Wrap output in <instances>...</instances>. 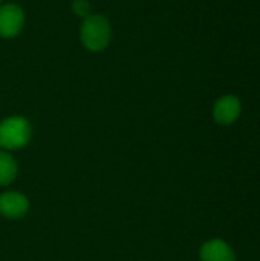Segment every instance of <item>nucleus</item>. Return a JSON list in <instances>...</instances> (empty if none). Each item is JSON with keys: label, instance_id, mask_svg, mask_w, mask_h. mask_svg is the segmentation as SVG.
I'll use <instances>...</instances> for the list:
<instances>
[{"label": "nucleus", "instance_id": "nucleus-4", "mask_svg": "<svg viewBox=\"0 0 260 261\" xmlns=\"http://www.w3.org/2000/svg\"><path fill=\"white\" fill-rule=\"evenodd\" d=\"M29 211V200L17 191L0 194V216L6 219H21Z\"/></svg>", "mask_w": 260, "mask_h": 261}, {"label": "nucleus", "instance_id": "nucleus-6", "mask_svg": "<svg viewBox=\"0 0 260 261\" xmlns=\"http://www.w3.org/2000/svg\"><path fill=\"white\" fill-rule=\"evenodd\" d=\"M201 261H236L233 249L222 240H210L201 248Z\"/></svg>", "mask_w": 260, "mask_h": 261}, {"label": "nucleus", "instance_id": "nucleus-3", "mask_svg": "<svg viewBox=\"0 0 260 261\" xmlns=\"http://www.w3.org/2000/svg\"><path fill=\"white\" fill-rule=\"evenodd\" d=\"M25 24V14L18 5L8 3L0 6V37L12 38L20 34Z\"/></svg>", "mask_w": 260, "mask_h": 261}, {"label": "nucleus", "instance_id": "nucleus-5", "mask_svg": "<svg viewBox=\"0 0 260 261\" xmlns=\"http://www.w3.org/2000/svg\"><path fill=\"white\" fill-rule=\"evenodd\" d=\"M239 115H241V101L233 95H225L215 104L213 116L216 122L222 125L233 124L239 118Z\"/></svg>", "mask_w": 260, "mask_h": 261}, {"label": "nucleus", "instance_id": "nucleus-1", "mask_svg": "<svg viewBox=\"0 0 260 261\" xmlns=\"http://www.w3.org/2000/svg\"><path fill=\"white\" fill-rule=\"evenodd\" d=\"M80 38L86 49L92 52L103 50L104 47H107L112 38V28L109 20L104 15L90 14L84 18L81 24Z\"/></svg>", "mask_w": 260, "mask_h": 261}, {"label": "nucleus", "instance_id": "nucleus-2", "mask_svg": "<svg viewBox=\"0 0 260 261\" xmlns=\"http://www.w3.org/2000/svg\"><path fill=\"white\" fill-rule=\"evenodd\" d=\"M32 135V128L28 119L21 116H11L0 122V148L18 150L23 148Z\"/></svg>", "mask_w": 260, "mask_h": 261}, {"label": "nucleus", "instance_id": "nucleus-7", "mask_svg": "<svg viewBox=\"0 0 260 261\" xmlns=\"http://www.w3.org/2000/svg\"><path fill=\"white\" fill-rule=\"evenodd\" d=\"M17 171L18 167L14 156L6 150H0V185L6 187L12 184L17 177Z\"/></svg>", "mask_w": 260, "mask_h": 261}, {"label": "nucleus", "instance_id": "nucleus-8", "mask_svg": "<svg viewBox=\"0 0 260 261\" xmlns=\"http://www.w3.org/2000/svg\"><path fill=\"white\" fill-rule=\"evenodd\" d=\"M72 12L78 17H89L90 15V3L87 0H74L72 2Z\"/></svg>", "mask_w": 260, "mask_h": 261}, {"label": "nucleus", "instance_id": "nucleus-9", "mask_svg": "<svg viewBox=\"0 0 260 261\" xmlns=\"http://www.w3.org/2000/svg\"><path fill=\"white\" fill-rule=\"evenodd\" d=\"M0 3H2V0H0Z\"/></svg>", "mask_w": 260, "mask_h": 261}]
</instances>
